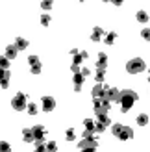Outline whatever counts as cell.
I'll return each mask as SVG.
<instances>
[{
  "instance_id": "obj_31",
  "label": "cell",
  "mask_w": 150,
  "mask_h": 152,
  "mask_svg": "<svg viewBox=\"0 0 150 152\" xmlns=\"http://www.w3.org/2000/svg\"><path fill=\"white\" fill-rule=\"evenodd\" d=\"M98 121H100V123H104V124H108V126H109V123H111L109 117H108V113H102V115H98Z\"/></svg>"
},
{
  "instance_id": "obj_36",
  "label": "cell",
  "mask_w": 150,
  "mask_h": 152,
  "mask_svg": "<svg viewBox=\"0 0 150 152\" xmlns=\"http://www.w3.org/2000/svg\"><path fill=\"white\" fill-rule=\"evenodd\" d=\"M0 150H2V152H7V150H9V145H7V143H2V145H0Z\"/></svg>"
},
{
  "instance_id": "obj_26",
  "label": "cell",
  "mask_w": 150,
  "mask_h": 152,
  "mask_svg": "<svg viewBox=\"0 0 150 152\" xmlns=\"http://www.w3.org/2000/svg\"><path fill=\"white\" fill-rule=\"evenodd\" d=\"M52 6H54V0H41V7L44 11H48Z\"/></svg>"
},
{
  "instance_id": "obj_28",
  "label": "cell",
  "mask_w": 150,
  "mask_h": 152,
  "mask_svg": "<svg viewBox=\"0 0 150 152\" xmlns=\"http://www.w3.org/2000/svg\"><path fill=\"white\" fill-rule=\"evenodd\" d=\"M35 143H37V145H35V150H37V152H44V150H48L47 145H44L43 141H35Z\"/></svg>"
},
{
  "instance_id": "obj_29",
  "label": "cell",
  "mask_w": 150,
  "mask_h": 152,
  "mask_svg": "<svg viewBox=\"0 0 150 152\" xmlns=\"http://www.w3.org/2000/svg\"><path fill=\"white\" fill-rule=\"evenodd\" d=\"M141 37H143L145 41H150V28H143V30H141Z\"/></svg>"
},
{
  "instance_id": "obj_12",
  "label": "cell",
  "mask_w": 150,
  "mask_h": 152,
  "mask_svg": "<svg viewBox=\"0 0 150 152\" xmlns=\"http://www.w3.org/2000/svg\"><path fill=\"white\" fill-rule=\"evenodd\" d=\"M119 95H121V91L117 87H108L106 86V98H109L111 102H117L119 100Z\"/></svg>"
},
{
  "instance_id": "obj_4",
  "label": "cell",
  "mask_w": 150,
  "mask_h": 152,
  "mask_svg": "<svg viewBox=\"0 0 150 152\" xmlns=\"http://www.w3.org/2000/svg\"><path fill=\"white\" fill-rule=\"evenodd\" d=\"M145 69H146V65H145V61L141 58L130 59V61L126 63V71H128L130 74H139V72H143Z\"/></svg>"
},
{
  "instance_id": "obj_14",
  "label": "cell",
  "mask_w": 150,
  "mask_h": 152,
  "mask_svg": "<svg viewBox=\"0 0 150 152\" xmlns=\"http://www.w3.org/2000/svg\"><path fill=\"white\" fill-rule=\"evenodd\" d=\"M102 35H104V30H102L100 26H96V28L93 30V34H91V41H93V43H98V41L102 39Z\"/></svg>"
},
{
  "instance_id": "obj_5",
  "label": "cell",
  "mask_w": 150,
  "mask_h": 152,
  "mask_svg": "<svg viewBox=\"0 0 150 152\" xmlns=\"http://www.w3.org/2000/svg\"><path fill=\"white\" fill-rule=\"evenodd\" d=\"M11 108L15 111H22V110H26L28 108V102H26V95L24 93H17L13 96V100H11Z\"/></svg>"
},
{
  "instance_id": "obj_32",
  "label": "cell",
  "mask_w": 150,
  "mask_h": 152,
  "mask_svg": "<svg viewBox=\"0 0 150 152\" xmlns=\"http://www.w3.org/2000/svg\"><path fill=\"white\" fill-rule=\"evenodd\" d=\"M48 22H50V15H41V24L48 26Z\"/></svg>"
},
{
  "instance_id": "obj_9",
  "label": "cell",
  "mask_w": 150,
  "mask_h": 152,
  "mask_svg": "<svg viewBox=\"0 0 150 152\" xmlns=\"http://www.w3.org/2000/svg\"><path fill=\"white\" fill-rule=\"evenodd\" d=\"M71 54H72V58H74V59H72V63H74V65H80L82 61H84V59L89 58L87 52H78L76 48H72V50H71Z\"/></svg>"
},
{
  "instance_id": "obj_27",
  "label": "cell",
  "mask_w": 150,
  "mask_h": 152,
  "mask_svg": "<svg viewBox=\"0 0 150 152\" xmlns=\"http://www.w3.org/2000/svg\"><path fill=\"white\" fill-rule=\"evenodd\" d=\"M26 110H28V113H30L32 117H33V115H37V111H39V110H37V106H35V104H28V108H26Z\"/></svg>"
},
{
  "instance_id": "obj_39",
  "label": "cell",
  "mask_w": 150,
  "mask_h": 152,
  "mask_svg": "<svg viewBox=\"0 0 150 152\" xmlns=\"http://www.w3.org/2000/svg\"><path fill=\"white\" fill-rule=\"evenodd\" d=\"M104 2H113V0H104Z\"/></svg>"
},
{
  "instance_id": "obj_13",
  "label": "cell",
  "mask_w": 150,
  "mask_h": 152,
  "mask_svg": "<svg viewBox=\"0 0 150 152\" xmlns=\"http://www.w3.org/2000/svg\"><path fill=\"white\" fill-rule=\"evenodd\" d=\"M22 139H24V143H33L35 141L33 128H24V130H22Z\"/></svg>"
},
{
  "instance_id": "obj_2",
  "label": "cell",
  "mask_w": 150,
  "mask_h": 152,
  "mask_svg": "<svg viewBox=\"0 0 150 152\" xmlns=\"http://www.w3.org/2000/svg\"><path fill=\"white\" fill-rule=\"evenodd\" d=\"M111 132L115 134L117 139L121 141H130L133 137V130L130 126H122V124H113V128H111Z\"/></svg>"
},
{
  "instance_id": "obj_34",
  "label": "cell",
  "mask_w": 150,
  "mask_h": 152,
  "mask_svg": "<svg viewBox=\"0 0 150 152\" xmlns=\"http://www.w3.org/2000/svg\"><path fill=\"white\" fill-rule=\"evenodd\" d=\"M47 148H48L50 152H54V150H58V148H56V143H54V141H50V143H47Z\"/></svg>"
},
{
  "instance_id": "obj_10",
  "label": "cell",
  "mask_w": 150,
  "mask_h": 152,
  "mask_svg": "<svg viewBox=\"0 0 150 152\" xmlns=\"http://www.w3.org/2000/svg\"><path fill=\"white\" fill-rule=\"evenodd\" d=\"M41 102H43V111H47V113L56 108V100H54L52 96H43Z\"/></svg>"
},
{
  "instance_id": "obj_7",
  "label": "cell",
  "mask_w": 150,
  "mask_h": 152,
  "mask_svg": "<svg viewBox=\"0 0 150 152\" xmlns=\"http://www.w3.org/2000/svg\"><path fill=\"white\" fill-rule=\"evenodd\" d=\"M28 63H30V71H32V74H39L41 72V61H39L37 56H30Z\"/></svg>"
},
{
  "instance_id": "obj_24",
  "label": "cell",
  "mask_w": 150,
  "mask_h": 152,
  "mask_svg": "<svg viewBox=\"0 0 150 152\" xmlns=\"http://www.w3.org/2000/svg\"><path fill=\"white\" fill-rule=\"evenodd\" d=\"M115 39H117V34H115V32H109L106 37H104V41H106V45H113V43H115Z\"/></svg>"
},
{
  "instance_id": "obj_22",
  "label": "cell",
  "mask_w": 150,
  "mask_h": 152,
  "mask_svg": "<svg viewBox=\"0 0 150 152\" xmlns=\"http://www.w3.org/2000/svg\"><path fill=\"white\" fill-rule=\"evenodd\" d=\"M95 78H96V82H104V78H106V69H96V72H95Z\"/></svg>"
},
{
  "instance_id": "obj_25",
  "label": "cell",
  "mask_w": 150,
  "mask_h": 152,
  "mask_svg": "<svg viewBox=\"0 0 150 152\" xmlns=\"http://www.w3.org/2000/svg\"><path fill=\"white\" fill-rule=\"evenodd\" d=\"M65 139L67 141H74V139H76V132H74V128H69V130L65 132Z\"/></svg>"
},
{
  "instance_id": "obj_21",
  "label": "cell",
  "mask_w": 150,
  "mask_h": 152,
  "mask_svg": "<svg viewBox=\"0 0 150 152\" xmlns=\"http://www.w3.org/2000/svg\"><path fill=\"white\" fill-rule=\"evenodd\" d=\"M135 17H137L139 22H143V24H145V22H148V19H150L146 11H137V13H135Z\"/></svg>"
},
{
  "instance_id": "obj_19",
  "label": "cell",
  "mask_w": 150,
  "mask_h": 152,
  "mask_svg": "<svg viewBox=\"0 0 150 152\" xmlns=\"http://www.w3.org/2000/svg\"><path fill=\"white\" fill-rule=\"evenodd\" d=\"M15 47H17L19 50H26L30 47V43L24 39V37H17V41H15Z\"/></svg>"
},
{
  "instance_id": "obj_17",
  "label": "cell",
  "mask_w": 150,
  "mask_h": 152,
  "mask_svg": "<svg viewBox=\"0 0 150 152\" xmlns=\"http://www.w3.org/2000/svg\"><path fill=\"white\" fill-rule=\"evenodd\" d=\"M19 54V48L15 47V45H11V47H7L6 48V58H9V59H15Z\"/></svg>"
},
{
  "instance_id": "obj_38",
  "label": "cell",
  "mask_w": 150,
  "mask_h": 152,
  "mask_svg": "<svg viewBox=\"0 0 150 152\" xmlns=\"http://www.w3.org/2000/svg\"><path fill=\"white\" fill-rule=\"evenodd\" d=\"M82 72H84L85 76H89V74H91V71H89V69H82Z\"/></svg>"
},
{
  "instance_id": "obj_40",
  "label": "cell",
  "mask_w": 150,
  "mask_h": 152,
  "mask_svg": "<svg viewBox=\"0 0 150 152\" xmlns=\"http://www.w3.org/2000/svg\"><path fill=\"white\" fill-rule=\"evenodd\" d=\"M148 82H150V74H148Z\"/></svg>"
},
{
  "instance_id": "obj_23",
  "label": "cell",
  "mask_w": 150,
  "mask_h": 152,
  "mask_svg": "<svg viewBox=\"0 0 150 152\" xmlns=\"http://www.w3.org/2000/svg\"><path fill=\"white\" fill-rule=\"evenodd\" d=\"M137 124H139V126H146V124H148V115H146V113H141V115H137Z\"/></svg>"
},
{
  "instance_id": "obj_11",
  "label": "cell",
  "mask_w": 150,
  "mask_h": 152,
  "mask_svg": "<svg viewBox=\"0 0 150 152\" xmlns=\"http://www.w3.org/2000/svg\"><path fill=\"white\" fill-rule=\"evenodd\" d=\"M91 95H93V98H102V96H106V86H102V83L98 82V83L93 87Z\"/></svg>"
},
{
  "instance_id": "obj_33",
  "label": "cell",
  "mask_w": 150,
  "mask_h": 152,
  "mask_svg": "<svg viewBox=\"0 0 150 152\" xmlns=\"http://www.w3.org/2000/svg\"><path fill=\"white\" fill-rule=\"evenodd\" d=\"M106 128H108V124H104V123H96V132H106Z\"/></svg>"
},
{
  "instance_id": "obj_8",
  "label": "cell",
  "mask_w": 150,
  "mask_h": 152,
  "mask_svg": "<svg viewBox=\"0 0 150 152\" xmlns=\"http://www.w3.org/2000/svg\"><path fill=\"white\" fill-rule=\"evenodd\" d=\"M84 80H85V74L84 72H74V76H72V82H74V91L76 93H80L82 91V83H84Z\"/></svg>"
},
{
  "instance_id": "obj_15",
  "label": "cell",
  "mask_w": 150,
  "mask_h": 152,
  "mask_svg": "<svg viewBox=\"0 0 150 152\" xmlns=\"http://www.w3.org/2000/svg\"><path fill=\"white\" fill-rule=\"evenodd\" d=\"M106 67H108V56L104 54V52H100L98 61H96V69H106Z\"/></svg>"
},
{
  "instance_id": "obj_20",
  "label": "cell",
  "mask_w": 150,
  "mask_h": 152,
  "mask_svg": "<svg viewBox=\"0 0 150 152\" xmlns=\"http://www.w3.org/2000/svg\"><path fill=\"white\" fill-rule=\"evenodd\" d=\"M84 126H85V130H89V132H96V124L93 123V119H85Z\"/></svg>"
},
{
  "instance_id": "obj_16",
  "label": "cell",
  "mask_w": 150,
  "mask_h": 152,
  "mask_svg": "<svg viewBox=\"0 0 150 152\" xmlns=\"http://www.w3.org/2000/svg\"><path fill=\"white\" fill-rule=\"evenodd\" d=\"M0 86H2V89H7V86H9V72H7V69H2V78H0Z\"/></svg>"
},
{
  "instance_id": "obj_6",
  "label": "cell",
  "mask_w": 150,
  "mask_h": 152,
  "mask_svg": "<svg viewBox=\"0 0 150 152\" xmlns=\"http://www.w3.org/2000/svg\"><path fill=\"white\" fill-rule=\"evenodd\" d=\"M96 147H98V143H96V139H93V135H91V137H84V139L78 143V148L84 150V152L96 150Z\"/></svg>"
},
{
  "instance_id": "obj_30",
  "label": "cell",
  "mask_w": 150,
  "mask_h": 152,
  "mask_svg": "<svg viewBox=\"0 0 150 152\" xmlns=\"http://www.w3.org/2000/svg\"><path fill=\"white\" fill-rule=\"evenodd\" d=\"M0 67H2V69H7V67H9V58H6V56L0 58Z\"/></svg>"
},
{
  "instance_id": "obj_18",
  "label": "cell",
  "mask_w": 150,
  "mask_h": 152,
  "mask_svg": "<svg viewBox=\"0 0 150 152\" xmlns=\"http://www.w3.org/2000/svg\"><path fill=\"white\" fill-rule=\"evenodd\" d=\"M33 135H35V141H43L44 139V128L43 126H33Z\"/></svg>"
},
{
  "instance_id": "obj_3",
  "label": "cell",
  "mask_w": 150,
  "mask_h": 152,
  "mask_svg": "<svg viewBox=\"0 0 150 152\" xmlns=\"http://www.w3.org/2000/svg\"><path fill=\"white\" fill-rule=\"evenodd\" d=\"M111 100L106 96H102V98H93V104H95V113L96 115H102V113H108L109 108H111Z\"/></svg>"
},
{
  "instance_id": "obj_35",
  "label": "cell",
  "mask_w": 150,
  "mask_h": 152,
  "mask_svg": "<svg viewBox=\"0 0 150 152\" xmlns=\"http://www.w3.org/2000/svg\"><path fill=\"white\" fill-rule=\"evenodd\" d=\"M71 71H72V74H74V72H80L82 69H80V65H74V63H72V65H71Z\"/></svg>"
},
{
  "instance_id": "obj_1",
  "label": "cell",
  "mask_w": 150,
  "mask_h": 152,
  "mask_svg": "<svg viewBox=\"0 0 150 152\" xmlns=\"http://www.w3.org/2000/svg\"><path fill=\"white\" fill-rule=\"evenodd\" d=\"M117 102L121 104V111L126 113V111H130L132 106L137 102V93H135V91H132V89H124V91H121Z\"/></svg>"
},
{
  "instance_id": "obj_37",
  "label": "cell",
  "mask_w": 150,
  "mask_h": 152,
  "mask_svg": "<svg viewBox=\"0 0 150 152\" xmlns=\"http://www.w3.org/2000/svg\"><path fill=\"white\" fill-rule=\"evenodd\" d=\"M122 2H124V0H113V4H115V6H122Z\"/></svg>"
}]
</instances>
